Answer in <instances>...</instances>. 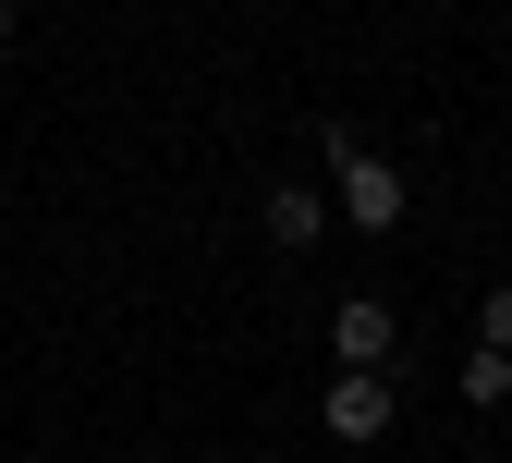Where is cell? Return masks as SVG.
I'll return each instance as SVG.
<instances>
[{
  "label": "cell",
  "instance_id": "3",
  "mask_svg": "<svg viewBox=\"0 0 512 463\" xmlns=\"http://www.w3.org/2000/svg\"><path fill=\"white\" fill-rule=\"evenodd\" d=\"M330 354H342V366H391V305H378V293H342Z\"/></svg>",
  "mask_w": 512,
  "mask_h": 463
},
{
  "label": "cell",
  "instance_id": "1",
  "mask_svg": "<svg viewBox=\"0 0 512 463\" xmlns=\"http://www.w3.org/2000/svg\"><path fill=\"white\" fill-rule=\"evenodd\" d=\"M391 415H403V403H391V366H342L330 390H317V427H330L342 451H378V439H391Z\"/></svg>",
  "mask_w": 512,
  "mask_h": 463
},
{
  "label": "cell",
  "instance_id": "7",
  "mask_svg": "<svg viewBox=\"0 0 512 463\" xmlns=\"http://www.w3.org/2000/svg\"><path fill=\"white\" fill-rule=\"evenodd\" d=\"M0 49H13V0H0Z\"/></svg>",
  "mask_w": 512,
  "mask_h": 463
},
{
  "label": "cell",
  "instance_id": "4",
  "mask_svg": "<svg viewBox=\"0 0 512 463\" xmlns=\"http://www.w3.org/2000/svg\"><path fill=\"white\" fill-rule=\"evenodd\" d=\"M256 220H269V244H281V256H305L330 208H317V183H269V195H256Z\"/></svg>",
  "mask_w": 512,
  "mask_h": 463
},
{
  "label": "cell",
  "instance_id": "5",
  "mask_svg": "<svg viewBox=\"0 0 512 463\" xmlns=\"http://www.w3.org/2000/svg\"><path fill=\"white\" fill-rule=\"evenodd\" d=\"M464 403H512V354H500V342L464 354Z\"/></svg>",
  "mask_w": 512,
  "mask_h": 463
},
{
  "label": "cell",
  "instance_id": "6",
  "mask_svg": "<svg viewBox=\"0 0 512 463\" xmlns=\"http://www.w3.org/2000/svg\"><path fill=\"white\" fill-rule=\"evenodd\" d=\"M476 329H488V342H500V354H512V281H500V293H488V305H476Z\"/></svg>",
  "mask_w": 512,
  "mask_h": 463
},
{
  "label": "cell",
  "instance_id": "2",
  "mask_svg": "<svg viewBox=\"0 0 512 463\" xmlns=\"http://www.w3.org/2000/svg\"><path fill=\"white\" fill-rule=\"evenodd\" d=\"M330 183H342L354 232H403V208H415V195H403V171H391V159H366L354 135H330Z\"/></svg>",
  "mask_w": 512,
  "mask_h": 463
}]
</instances>
